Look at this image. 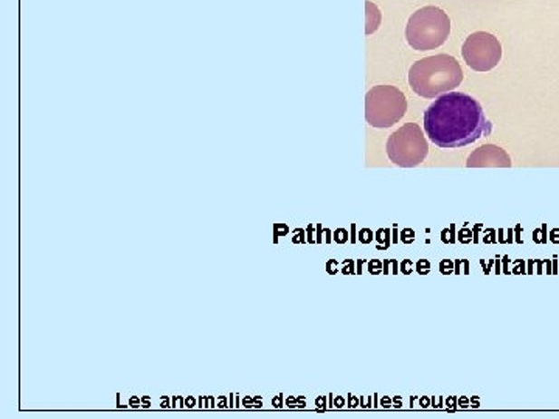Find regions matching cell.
<instances>
[{"instance_id":"5b68a950","label":"cell","mask_w":559,"mask_h":419,"mask_svg":"<svg viewBox=\"0 0 559 419\" xmlns=\"http://www.w3.org/2000/svg\"><path fill=\"white\" fill-rule=\"evenodd\" d=\"M428 154L429 145L419 124H404L387 140V156L398 167H419L426 161Z\"/></svg>"},{"instance_id":"ba28073f","label":"cell","mask_w":559,"mask_h":419,"mask_svg":"<svg viewBox=\"0 0 559 419\" xmlns=\"http://www.w3.org/2000/svg\"><path fill=\"white\" fill-rule=\"evenodd\" d=\"M371 21H373V27H375L376 32L378 27H380L381 13L371 2H367V25H369V27L371 25Z\"/></svg>"},{"instance_id":"6da1fadb","label":"cell","mask_w":559,"mask_h":419,"mask_svg":"<svg viewBox=\"0 0 559 419\" xmlns=\"http://www.w3.org/2000/svg\"><path fill=\"white\" fill-rule=\"evenodd\" d=\"M423 124L430 141L443 150L471 145L493 131L482 104L463 92H448L435 98L424 112Z\"/></svg>"},{"instance_id":"7a4b0ae2","label":"cell","mask_w":559,"mask_h":419,"mask_svg":"<svg viewBox=\"0 0 559 419\" xmlns=\"http://www.w3.org/2000/svg\"><path fill=\"white\" fill-rule=\"evenodd\" d=\"M463 70L451 54H435L415 63L409 70V84L423 98H439L460 86Z\"/></svg>"},{"instance_id":"52a82bcc","label":"cell","mask_w":559,"mask_h":419,"mask_svg":"<svg viewBox=\"0 0 559 419\" xmlns=\"http://www.w3.org/2000/svg\"><path fill=\"white\" fill-rule=\"evenodd\" d=\"M467 168H510L511 159L506 150L497 145L480 146L467 157Z\"/></svg>"},{"instance_id":"8992f818","label":"cell","mask_w":559,"mask_h":419,"mask_svg":"<svg viewBox=\"0 0 559 419\" xmlns=\"http://www.w3.org/2000/svg\"><path fill=\"white\" fill-rule=\"evenodd\" d=\"M463 58L476 72H489L502 60V45L499 39L489 33H473L462 47Z\"/></svg>"},{"instance_id":"277c9868","label":"cell","mask_w":559,"mask_h":419,"mask_svg":"<svg viewBox=\"0 0 559 419\" xmlns=\"http://www.w3.org/2000/svg\"><path fill=\"white\" fill-rule=\"evenodd\" d=\"M408 100L398 87L376 86L365 95V119L378 130L397 124L406 115Z\"/></svg>"},{"instance_id":"3957f363","label":"cell","mask_w":559,"mask_h":419,"mask_svg":"<svg viewBox=\"0 0 559 419\" xmlns=\"http://www.w3.org/2000/svg\"><path fill=\"white\" fill-rule=\"evenodd\" d=\"M451 19L437 6H424L413 13L406 28L409 45L417 52L439 49L449 38Z\"/></svg>"}]
</instances>
